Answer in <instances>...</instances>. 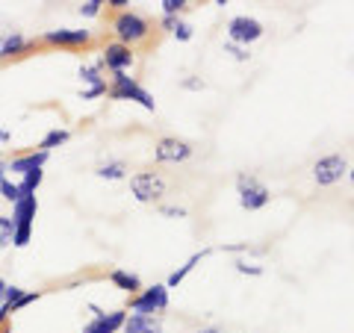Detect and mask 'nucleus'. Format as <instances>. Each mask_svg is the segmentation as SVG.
Listing matches in <instances>:
<instances>
[{"label": "nucleus", "mask_w": 354, "mask_h": 333, "mask_svg": "<svg viewBox=\"0 0 354 333\" xmlns=\"http://www.w3.org/2000/svg\"><path fill=\"white\" fill-rule=\"evenodd\" d=\"M39 298H41V289H24V292H21V298H18V301L12 304V313H18V310H24L27 304H32V301H39Z\"/></svg>", "instance_id": "nucleus-28"}, {"label": "nucleus", "mask_w": 354, "mask_h": 333, "mask_svg": "<svg viewBox=\"0 0 354 333\" xmlns=\"http://www.w3.org/2000/svg\"><path fill=\"white\" fill-rule=\"evenodd\" d=\"M41 44L48 48H65V50H86L95 41L92 30H71V27H59V30H48L41 32Z\"/></svg>", "instance_id": "nucleus-7"}, {"label": "nucleus", "mask_w": 354, "mask_h": 333, "mask_svg": "<svg viewBox=\"0 0 354 333\" xmlns=\"http://www.w3.org/2000/svg\"><path fill=\"white\" fill-rule=\"evenodd\" d=\"M104 6H109V9H113V12H124V9H127L130 3H127V0H106Z\"/></svg>", "instance_id": "nucleus-33"}, {"label": "nucleus", "mask_w": 354, "mask_h": 333, "mask_svg": "<svg viewBox=\"0 0 354 333\" xmlns=\"http://www.w3.org/2000/svg\"><path fill=\"white\" fill-rule=\"evenodd\" d=\"M48 160H50V153H44V151H30V153H21V157L6 160V171H12V174H21V177H24L27 171L44 169V162H48Z\"/></svg>", "instance_id": "nucleus-14"}, {"label": "nucleus", "mask_w": 354, "mask_h": 333, "mask_svg": "<svg viewBox=\"0 0 354 333\" xmlns=\"http://www.w3.org/2000/svg\"><path fill=\"white\" fill-rule=\"evenodd\" d=\"M77 12H80L83 18H97L104 12V0H86V3L77 6Z\"/></svg>", "instance_id": "nucleus-24"}, {"label": "nucleus", "mask_w": 354, "mask_h": 333, "mask_svg": "<svg viewBox=\"0 0 354 333\" xmlns=\"http://www.w3.org/2000/svg\"><path fill=\"white\" fill-rule=\"evenodd\" d=\"M109 283H113L115 289L127 292L130 298L142 289V277L133 274V272H127V269H113V272H109Z\"/></svg>", "instance_id": "nucleus-17"}, {"label": "nucleus", "mask_w": 354, "mask_h": 333, "mask_svg": "<svg viewBox=\"0 0 354 333\" xmlns=\"http://www.w3.org/2000/svg\"><path fill=\"white\" fill-rule=\"evenodd\" d=\"M209 254H213V248H204V251L192 254V257L186 260V263L180 265V269H177V272H171V274H169V280H165V289H174V286H180V283L186 280V277H189V274H192V272L198 269V263H201V260H207Z\"/></svg>", "instance_id": "nucleus-16"}, {"label": "nucleus", "mask_w": 354, "mask_h": 333, "mask_svg": "<svg viewBox=\"0 0 354 333\" xmlns=\"http://www.w3.org/2000/svg\"><path fill=\"white\" fill-rule=\"evenodd\" d=\"M106 95L113 97V101H130V104H139L142 109H148V113H157L153 95L130 74H113V83L106 86Z\"/></svg>", "instance_id": "nucleus-3"}, {"label": "nucleus", "mask_w": 354, "mask_h": 333, "mask_svg": "<svg viewBox=\"0 0 354 333\" xmlns=\"http://www.w3.org/2000/svg\"><path fill=\"white\" fill-rule=\"evenodd\" d=\"M180 88H186V92H204L207 83L198 74H189V77H183V80H180Z\"/></svg>", "instance_id": "nucleus-30"}, {"label": "nucleus", "mask_w": 354, "mask_h": 333, "mask_svg": "<svg viewBox=\"0 0 354 333\" xmlns=\"http://www.w3.org/2000/svg\"><path fill=\"white\" fill-rule=\"evenodd\" d=\"M225 53H230V59H236V62H248L251 59V50L242 48V44H234V41H225Z\"/></svg>", "instance_id": "nucleus-26"}, {"label": "nucleus", "mask_w": 354, "mask_h": 333, "mask_svg": "<svg viewBox=\"0 0 354 333\" xmlns=\"http://www.w3.org/2000/svg\"><path fill=\"white\" fill-rule=\"evenodd\" d=\"M39 48L36 39H27L24 32L18 30H9V32H0V62H9V59H21L32 53Z\"/></svg>", "instance_id": "nucleus-12"}, {"label": "nucleus", "mask_w": 354, "mask_h": 333, "mask_svg": "<svg viewBox=\"0 0 354 333\" xmlns=\"http://www.w3.org/2000/svg\"><path fill=\"white\" fill-rule=\"evenodd\" d=\"M6 174H9L6 171V160H0V180H6Z\"/></svg>", "instance_id": "nucleus-36"}, {"label": "nucleus", "mask_w": 354, "mask_h": 333, "mask_svg": "<svg viewBox=\"0 0 354 333\" xmlns=\"http://www.w3.org/2000/svg\"><path fill=\"white\" fill-rule=\"evenodd\" d=\"M95 310V318L88 321V325L83 327V333H118L121 327H124V318H127V310H101L97 304H88Z\"/></svg>", "instance_id": "nucleus-13"}, {"label": "nucleus", "mask_w": 354, "mask_h": 333, "mask_svg": "<svg viewBox=\"0 0 354 333\" xmlns=\"http://www.w3.org/2000/svg\"><path fill=\"white\" fill-rule=\"evenodd\" d=\"M9 139H12V133H9V130H0V142H9Z\"/></svg>", "instance_id": "nucleus-37"}, {"label": "nucleus", "mask_w": 354, "mask_h": 333, "mask_svg": "<svg viewBox=\"0 0 354 333\" xmlns=\"http://www.w3.org/2000/svg\"><path fill=\"white\" fill-rule=\"evenodd\" d=\"M0 333H9V327H3V330H0Z\"/></svg>", "instance_id": "nucleus-38"}, {"label": "nucleus", "mask_w": 354, "mask_h": 333, "mask_svg": "<svg viewBox=\"0 0 354 333\" xmlns=\"http://www.w3.org/2000/svg\"><path fill=\"white\" fill-rule=\"evenodd\" d=\"M234 265H236V272H239V274H251V277H260V274L266 272L263 265H254V263H242V260H236Z\"/></svg>", "instance_id": "nucleus-32"}, {"label": "nucleus", "mask_w": 354, "mask_h": 333, "mask_svg": "<svg viewBox=\"0 0 354 333\" xmlns=\"http://www.w3.org/2000/svg\"><path fill=\"white\" fill-rule=\"evenodd\" d=\"M41 180H44V169L27 171L24 177H21V183H18L21 195H36V192H39V186H41Z\"/></svg>", "instance_id": "nucleus-21"}, {"label": "nucleus", "mask_w": 354, "mask_h": 333, "mask_svg": "<svg viewBox=\"0 0 354 333\" xmlns=\"http://www.w3.org/2000/svg\"><path fill=\"white\" fill-rule=\"evenodd\" d=\"M130 195L139 204H162V198L169 195V183L160 171H136L130 174Z\"/></svg>", "instance_id": "nucleus-5"}, {"label": "nucleus", "mask_w": 354, "mask_h": 333, "mask_svg": "<svg viewBox=\"0 0 354 333\" xmlns=\"http://www.w3.org/2000/svg\"><path fill=\"white\" fill-rule=\"evenodd\" d=\"M160 9L165 18H180L189 9V0H160Z\"/></svg>", "instance_id": "nucleus-22"}, {"label": "nucleus", "mask_w": 354, "mask_h": 333, "mask_svg": "<svg viewBox=\"0 0 354 333\" xmlns=\"http://www.w3.org/2000/svg\"><path fill=\"white\" fill-rule=\"evenodd\" d=\"M0 195H3V201L15 204L18 198H21V189H18V183H12V180L6 177V180H0Z\"/></svg>", "instance_id": "nucleus-25"}, {"label": "nucleus", "mask_w": 354, "mask_h": 333, "mask_svg": "<svg viewBox=\"0 0 354 333\" xmlns=\"http://www.w3.org/2000/svg\"><path fill=\"white\" fill-rule=\"evenodd\" d=\"M6 286H9V283L3 280V277H0V304H3V295H6Z\"/></svg>", "instance_id": "nucleus-35"}, {"label": "nucleus", "mask_w": 354, "mask_h": 333, "mask_svg": "<svg viewBox=\"0 0 354 333\" xmlns=\"http://www.w3.org/2000/svg\"><path fill=\"white\" fill-rule=\"evenodd\" d=\"M157 213L165 216V218H186L189 216V209L186 207H169V204H157Z\"/></svg>", "instance_id": "nucleus-29"}, {"label": "nucleus", "mask_w": 354, "mask_h": 333, "mask_svg": "<svg viewBox=\"0 0 354 333\" xmlns=\"http://www.w3.org/2000/svg\"><path fill=\"white\" fill-rule=\"evenodd\" d=\"M192 153H195V148L186 139H177V136H162L157 145H153V160L160 165H180L186 160H192Z\"/></svg>", "instance_id": "nucleus-9"}, {"label": "nucleus", "mask_w": 354, "mask_h": 333, "mask_svg": "<svg viewBox=\"0 0 354 333\" xmlns=\"http://www.w3.org/2000/svg\"><path fill=\"white\" fill-rule=\"evenodd\" d=\"M36 213H39V198L36 195H21L12 204V245L15 248H27L32 239V227H36Z\"/></svg>", "instance_id": "nucleus-2"}, {"label": "nucleus", "mask_w": 354, "mask_h": 333, "mask_svg": "<svg viewBox=\"0 0 354 333\" xmlns=\"http://www.w3.org/2000/svg\"><path fill=\"white\" fill-rule=\"evenodd\" d=\"M121 333H162V316H133V313H127Z\"/></svg>", "instance_id": "nucleus-15"}, {"label": "nucleus", "mask_w": 354, "mask_h": 333, "mask_svg": "<svg viewBox=\"0 0 354 333\" xmlns=\"http://www.w3.org/2000/svg\"><path fill=\"white\" fill-rule=\"evenodd\" d=\"M12 230H15L12 218H9V216H0V251H3L6 245H12Z\"/></svg>", "instance_id": "nucleus-23"}, {"label": "nucleus", "mask_w": 354, "mask_h": 333, "mask_svg": "<svg viewBox=\"0 0 354 333\" xmlns=\"http://www.w3.org/2000/svg\"><path fill=\"white\" fill-rule=\"evenodd\" d=\"M80 80L86 86H101V83H106L101 62H86V65H80Z\"/></svg>", "instance_id": "nucleus-20"}, {"label": "nucleus", "mask_w": 354, "mask_h": 333, "mask_svg": "<svg viewBox=\"0 0 354 333\" xmlns=\"http://www.w3.org/2000/svg\"><path fill=\"white\" fill-rule=\"evenodd\" d=\"M68 142H71V133L68 130H65V127H53V130L44 133V139L39 142V151L50 153L53 148H62V145H68Z\"/></svg>", "instance_id": "nucleus-18"}, {"label": "nucleus", "mask_w": 354, "mask_h": 333, "mask_svg": "<svg viewBox=\"0 0 354 333\" xmlns=\"http://www.w3.org/2000/svg\"><path fill=\"white\" fill-rule=\"evenodd\" d=\"M310 171H313L316 186H334L342 177H348V160L342 153H328V157H319Z\"/></svg>", "instance_id": "nucleus-8"}, {"label": "nucleus", "mask_w": 354, "mask_h": 333, "mask_svg": "<svg viewBox=\"0 0 354 333\" xmlns=\"http://www.w3.org/2000/svg\"><path fill=\"white\" fill-rule=\"evenodd\" d=\"M236 195H239V207L248 209V213H257V209L269 207V201H272V189L254 174L236 177Z\"/></svg>", "instance_id": "nucleus-6"}, {"label": "nucleus", "mask_w": 354, "mask_h": 333, "mask_svg": "<svg viewBox=\"0 0 354 333\" xmlns=\"http://www.w3.org/2000/svg\"><path fill=\"white\" fill-rule=\"evenodd\" d=\"M95 177H101V180H127V162H121V160L101 162L95 169Z\"/></svg>", "instance_id": "nucleus-19"}, {"label": "nucleus", "mask_w": 354, "mask_h": 333, "mask_svg": "<svg viewBox=\"0 0 354 333\" xmlns=\"http://www.w3.org/2000/svg\"><path fill=\"white\" fill-rule=\"evenodd\" d=\"M171 304V295L165 289V283H153V286H142V289L130 298V310L133 316H162Z\"/></svg>", "instance_id": "nucleus-4"}, {"label": "nucleus", "mask_w": 354, "mask_h": 333, "mask_svg": "<svg viewBox=\"0 0 354 333\" xmlns=\"http://www.w3.org/2000/svg\"><path fill=\"white\" fill-rule=\"evenodd\" d=\"M97 62H101V68L113 71V74H127L133 65H136V50L127 48V44H121V41H106Z\"/></svg>", "instance_id": "nucleus-10"}, {"label": "nucleus", "mask_w": 354, "mask_h": 333, "mask_svg": "<svg viewBox=\"0 0 354 333\" xmlns=\"http://www.w3.org/2000/svg\"><path fill=\"white\" fill-rule=\"evenodd\" d=\"M171 36H174L177 41H192V27L186 24L183 18H177V21H174V27H171Z\"/></svg>", "instance_id": "nucleus-27"}, {"label": "nucleus", "mask_w": 354, "mask_h": 333, "mask_svg": "<svg viewBox=\"0 0 354 333\" xmlns=\"http://www.w3.org/2000/svg\"><path fill=\"white\" fill-rule=\"evenodd\" d=\"M109 30H113L115 41L127 44V48H139V44H148L153 36V24L136 12V9H124V12H115L109 21Z\"/></svg>", "instance_id": "nucleus-1"}, {"label": "nucleus", "mask_w": 354, "mask_h": 333, "mask_svg": "<svg viewBox=\"0 0 354 333\" xmlns=\"http://www.w3.org/2000/svg\"><path fill=\"white\" fill-rule=\"evenodd\" d=\"M263 32H266L263 24L251 15H234L227 21V41L242 44V48H251L254 41H260Z\"/></svg>", "instance_id": "nucleus-11"}, {"label": "nucleus", "mask_w": 354, "mask_h": 333, "mask_svg": "<svg viewBox=\"0 0 354 333\" xmlns=\"http://www.w3.org/2000/svg\"><path fill=\"white\" fill-rule=\"evenodd\" d=\"M195 333H225V330H221V327H198Z\"/></svg>", "instance_id": "nucleus-34"}, {"label": "nucleus", "mask_w": 354, "mask_h": 333, "mask_svg": "<svg viewBox=\"0 0 354 333\" xmlns=\"http://www.w3.org/2000/svg\"><path fill=\"white\" fill-rule=\"evenodd\" d=\"M104 95H106V83H101V86H88V88H83V92H80L83 101H97V97H104Z\"/></svg>", "instance_id": "nucleus-31"}]
</instances>
